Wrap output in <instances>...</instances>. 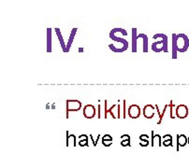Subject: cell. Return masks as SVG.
I'll use <instances>...</instances> for the list:
<instances>
[{
    "instance_id": "3",
    "label": "cell",
    "mask_w": 189,
    "mask_h": 168,
    "mask_svg": "<svg viewBox=\"0 0 189 168\" xmlns=\"http://www.w3.org/2000/svg\"><path fill=\"white\" fill-rule=\"evenodd\" d=\"M104 119H108L109 116H111L112 119H120L121 114V105L114 104L109 107L108 100H105V104H104Z\"/></svg>"
},
{
    "instance_id": "14",
    "label": "cell",
    "mask_w": 189,
    "mask_h": 168,
    "mask_svg": "<svg viewBox=\"0 0 189 168\" xmlns=\"http://www.w3.org/2000/svg\"><path fill=\"white\" fill-rule=\"evenodd\" d=\"M162 145L164 147H173L172 136L171 135H165L162 137Z\"/></svg>"
},
{
    "instance_id": "26",
    "label": "cell",
    "mask_w": 189,
    "mask_h": 168,
    "mask_svg": "<svg viewBox=\"0 0 189 168\" xmlns=\"http://www.w3.org/2000/svg\"><path fill=\"white\" fill-rule=\"evenodd\" d=\"M89 137L91 138V140L93 141V145H94V147H96V146L98 145V141L94 139V137H93V135H89Z\"/></svg>"
},
{
    "instance_id": "7",
    "label": "cell",
    "mask_w": 189,
    "mask_h": 168,
    "mask_svg": "<svg viewBox=\"0 0 189 168\" xmlns=\"http://www.w3.org/2000/svg\"><path fill=\"white\" fill-rule=\"evenodd\" d=\"M83 116L86 119H93L97 114V109L93 105H86L83 107Z\"/></svg>"
},
{
    "instance_id": "17",
    "label": "cell",
    "mask_w": 189,
    "mask_h": 168,
    "mask_svg": "<svg viewBox=\"0 0 189 168\" xmlns=\"http://www.w3.org/2000/svg\"><path fill=\"white\" fill-rule=\"evenodd\" d=\"M187 143H188V138L184 135H177L178 147H184Z\"/></svg>"
},
{
    "instance_id": "16",
    "label": "cell",
    "mask_w": 189,
    "mask_h": 168,
    "mask_svg": "<svg viewBox=\"0 0 189 168\" xmlns=\"http://www.w3.org/2000/svg\"><path fill=\"white\" fill-rule=\"evenodd\" d=\"M47 52H52V29L47 28Z\"/></svg>"
},
{
    "instance_id": "11",
    "label": "cell",
    "mask_w": 189,
    "mask_h": 168,
    "mask_svg": "<svg viewBox=\"0 0 189 168\" xmlns=\"http://www.w3.org/2000/svg\"><path fill=\"white\" fill-rule=\"evenodd\" d=\"M152 137H151V146L153 147L162 146V137L160 135H155V131H152Z\"/></svg>"
},
{
    "instance_id": "2",
    "label": "cell",
    "mask_w": 189,
    "mask_h": 168,
    "mask_svg": "<svg viewBox=\"0 0 189 168\" xmlns=\"http://www.w3.org/2000/svg\"><path fill=\"white\" fill-rule=\"evenodd\" d=\"M153 39H158L152 44V51L155 52H168V36L165 34H155L153 36Z\"/></svg>"
},
{
    "instance_id": "9",
    "label": "cell",
    "mask_w": 189,
    "mask_h": 168,
    "mask_svg": "<svg viewBox=\"0 0 189 168\" xmlns=\"http://www.w3.org/2000/svg\"><path fill=\"white\" fill-rule=\"evenodd\" d=\"M155 106H152V105H146L143 107V115L146 119H153L155 115Z\"/></svg>"
},
{
    "instance_id": "5",
    "label": "cell",
    "mask_w": 189,
    "mask_h": 168,
    "mask_svg": "<svg viewBox=\"0 0 189 168\" xmlns=\"http://www.w3.org/2000/svg\"><path fill=\"white\" fill-rule=\"evenodd\" d=\"M127 36V32L123 28H113L110 32V38L115 42L124 38V36Z\"/></svg>"
},
{
    "instance_id": "15",
    "label": "cell",
    "mask_w": 189,
    "mask_h": 168,
    "mask_svg": "<svg viewBox=\"0 0 189 168\" xmlns=\"http://www.w3.org/2000/svg\"><path fill=\"white\" fill-rule=\"evenodd\" d=\"M76 33H77V28H73L71 33H70L69 38V41H68V44H67V48H66V52H69L70 47L72 45V42L74 40V37H75V35H76Z\"/></svg>"
},
{
    "instance_id": "6",
    "label": "cell",
    "mask_w": 189,
    "mask_h": 168,
    "mask_svg": "<svg viewBox=\"0 0 189 168\" xmlns=\"http://www.w3.org/2000/svg\"><path fill=\"white\" fill-rule=\"evenodd\" d=\"M139 36L137 28H132V52H137L139 50Z\"/></svg>"
},
{
    "instance_id": "19",
    "label": "cell",
    "mask_w": 189,
    "mask_h": 168,
    "mask_svg": "<svg viewBox=\"0 0 189 168\" xmlns=\"http://www.w3.org/2000/svg\"><path fill=\"white\" fill-rule=\"evenodd\" d=\"M54 30H55L56 34H57V37H58V40H59V42H60V45H61V47H62V50H63V52H66V45H67V44L65 43V40H64V38H63V36H62V34H61L60 28H54Z\"/></svg>"
},
{
    "instance_id": "27",
    "label": "cell",
    "mask_w": 189,
    "mask_h": 168,
    "mask_svg": "<svg viewBox=\"0 0 189 168\" xmlns=\"http://www.w3.org/2000/svg\"><path fill=\"white\" fill-rule=\"evenodd\" d=\"M98 119L101 118V105H98Z\"/></svg>"
},
{
    "instance_id": "25",
    "label": "cell",
    "mask_w": 189,
    "mask_h": 168,
    "mask_svg": "<svg viewBox=\"0 0 189 168\" xmlns=\"http://www.w3.org/2000/svg\"><path fill=\"white\" fill-rule=\"evenodd\" d=\"M123 118H126V100H123Z\"/></svg>"
},
{
    "instance_id": "12",
    "label": "cell",
    "mask_w": 189,
    "mask_h": 168,
    "mask_svg": "<svg viewBox=\"0 0 189 168\" xmlns=\"http://www.w3.org/2000/svg\"><path fill=\"white\" fill-rule=\"evenodd\" d=\"M76 136L74 135H70L69 131H67V147H76Z\"/></svg>"
},
{
    "instance_id": "29",
    "label": "cell",
    "mask_w": 189,
    "mask_h": 168,
    "mask_svg": "<svg viewBox=\"0 0 189 168\" xmlns=\"http://www.w3.org/2000/svg\"><path fill=\"white\" fill-rule=\"evenodd\" d=\"M188 144H189V137H188Z\"/></svg>"
},
{
    "instance_id": "22",
    "label": "cell",
    "mask_w": 189,
    "mask_h": 168,
    "mask_svg": "<svg viewBox=\"0 0 189 168\" xmlns=\"http://www.w3.org/2000/svg\"><path fill=\"white\" fill-rule=\"evenodd\" d=\"M121 146L122 147H130V136L128 135H123L121 136Z\"/></svg>"
},
{
    "instance_id": "8",
    "label": "cell",
    "mask_w": 189,
    "mask_h": 168,
    "mask_svg": "<svg viewBox=\"0 0 189 168\" xmlns=\"http://www.w3.org/2000/svg\"><path fill=\"white\" fill-rule=\"evenodd\" d=\"M127 113H128L129 118H131V119H138L140 116V107L138 105H131L128 107Z\"/></svg>"
},
{
    "instance_id": "4",
    "label": "cell",
    "mask_w": 189,
    "mask_h": 168,
    "mask_svg": "<svg viewBox=\"0 0 189 168\" xmlns=\"http://www.w3.org/2000/svg\"><path fill=\"white\" fill-rule=\"evenodd\" d=\"M67 119H69V112H76L82 108V102L79 100H67Z\"/></svg>"
},
{
    "instance_id": "13",
    "label": "cell",
    "mask_w": 189,
    "mask_h": 168,
    "mask_svg": "<svg viewBox=\"0 0 189 168\" xmlns=\"http://www.w3.org/2000/svg\"><path fill=\"white\" fill-rule=\"evenodd\" d=\"M155 106L156 112H157V114H158V122H157V124H161L162 120H163V118H164V115H165V113H166V111H167V109H168V104L165 106V107H164V109L162 110V112H161V110L159 109V107H158L157 105H155Z\"/></svg>"
},
{
    "instance_id": "24",
    "label": "cell",
    "mask_w": 189,
    "mask_h": 168,
    "mask_svg": "<svg viewBox=\"0 0 189 168\" xmlns=\"http://www.w3.org/2000/svg\"><path fill=\"white\" fill-rule=\"evenodd\" d=\"M113 141H110V140H102V144L104 147H110L112 144Z\"/></svg>"
},
{
    "instance_id": "23",
    "label": "cell",
    "mask_w": 189,
    "mask_h": 168,
    "mask_svg": "<svg viewBox=\"0 0 189 168\" xmlns=\"http://www.w3.org/2000/svg\"><path fill=\"white\" fill-rule=\"evenodd\" d=\"M102 140H110V141H113L112 140V136L111 135H104L103 136H102Z\"/></svg>"
},
{
    "instance_id": "28",
    "label": "cell",
    "mask_w": 189,
    "mask_h": 168,
    "mask_svg": "<svg viewBox=\"0 0 189 168\" xmlns=\"http://www.w3.org/2000/svg\"><path fill=\"white\" fill-rule=\"evenodd\" d=\"M54 108H55V103H53L52 106V109H54Z\"/></svg>"
},
{
    "instance_id": "18",
    "label": "cell",
    "mask_w": 189,
    "mask_h": 168,
    "mask_svg": "<svg viewBox=\"0 0 189 168\" xmlns=\"http://www.w3.org/2000/svg\"><path fill=\"white\" fill-rule=\"evenodd\" d=\"M150 144V137L148 135H139V146L148 147Z\"/></svg>"
},
{
    "instance_id": "1",
    "label": "cell",
    "mask_w": 189,
    "mask_h": 168,
    "mask_svg": "<svg viewBox=\"0 0 189 168\" xmlns=\"http://www.w3.org/2000/svg\"><path fill=\"white\" fill-rule=\"evenodd\" d=\"M189 48V38L185 34L172 35V59L177 58V52H185Z\"/></svg>"
},
{
    "instance_id": "21",
    "label": "cell",
    "mask_w": 189,
    "mask_h": 168,
    "mask_svg": "<svg viewBox=\"0 0 189 168\" xmlns=\"http://www.w3.org/2000/svg\"><path fill=\"white\" fill-rule=\"evenodd\" d=\"M168 107H169V118H171V119H175L176 118V107L177 106L174 105L172 100L169 102Z\"/></svg>"
},
{
    "instance_id": "20",
    "label": "cell",
    "mask_w": 189,
    "mask_h": 168,
    "mask_svg": "<svg viewBox=\"0 0 189 168\" xmlns=\"http://www.w3.org/2000/svg\"><path fill=\"white\" fill-rule=\"evenodd\" d=\"M88 138H89V136L87 135H81L80 136H79V146H81V147H88Z\"/></svg>"
},
{
    "instance_id": "10",
    "label": "cell",
    "mask_w": 189,
    "mask_h": 168,
    "mask_svg": "<svg viewBox=\"0 0 189 168\" xmlns=\"http://www.w3.org/2000/svg\"><path fill=\"white\" fill-rule=\"evenodd\" d=\"M188 116V107L184 105H179L176 107V117L179 119H184Z\"/></svg>"
}]
</instances>
